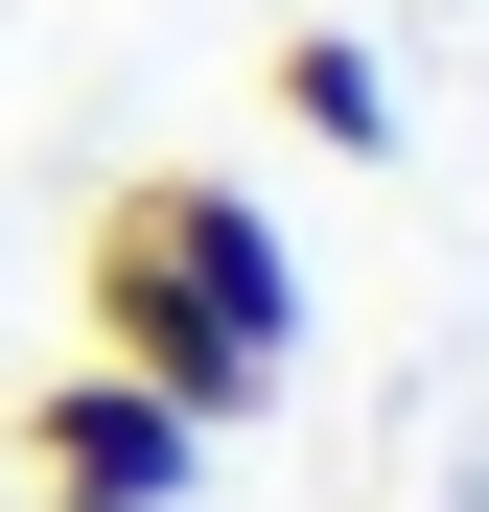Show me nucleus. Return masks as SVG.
<instances>
[{
    "label": "nucleus",
    "mask_w": 489,
    "mask_h": 512,
    "mask_svg": "<svg viewBox=\"0 0 489 512\" xmlns=\"http://www.w3.org/2000/svg\"><path fill=\"white\" fill-rule=\"evenodd\" d=\"M70 303H94V373H140L163 419H280L303 396V233L233 187V163H140V187H94V233H70Z\"/></svg>",
    "instance_id": "nucleus-1"
},
{
    "label": "nucleus",
    "mask_w": 489,
    "mask_h": 512,
    "mask_svg": "<svg viewBox=\"0 0 489 512\" xmlns=\"http://www.w3.org/2000/svg\"><path fill=\"white\" fill-rule=\"evenodd\" d=\"M0 443H24V512H187V489H210V419H163V396L94 373V350L0 419Z\"/></svg>",
    "instance_id": "nucleus-2"
},
{
    "label": "nucleus",
    "mask_w": 489,
    "mask_h": 512,
    "mask_svg": "<svg viewBox=\"0 0 489 512\" xmlns=\"http://www.w3.org/2000/svg\"><path fill=\"white\" fill-rule=\"evenodd\" d=\"M257 117L326 140V163H396V47H373V24H280V47H257Z\"/></svg>",
    "instance_id": "nucleus-3"
}]
</instances>
